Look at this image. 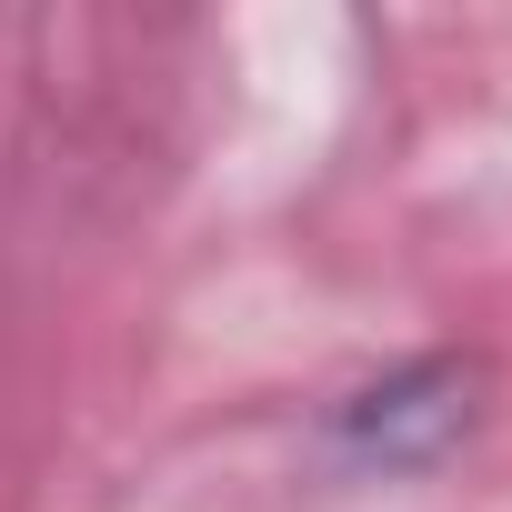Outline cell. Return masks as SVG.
Listing matches in <instances>:
<instances>
[{"label": "cell", "instance_id": "cell-1", "mask_svg": "<svg viewBox=\"0 0 512 512\" xmlns=\"http://www.w3.org/2000/svg\"><path fill=\"white\" fill-rule=\"evenodd\" d=\"M462 422H472V372H462V362H422V372H402V382H382V392H362V402L342 412V432H352L362 452H382V462H422V452H442Z\"/></svg>", "mask_w": 512, "mask_h": 512}]
</instances>
